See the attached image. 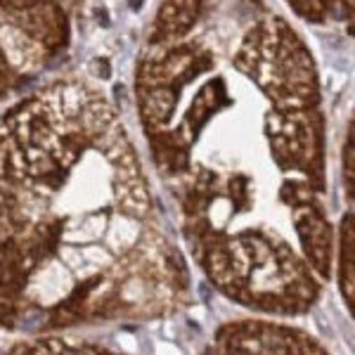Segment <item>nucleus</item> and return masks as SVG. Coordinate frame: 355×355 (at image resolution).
Instances as JSON below:
<instances>
[{"label": "nucleus", "mask_w": 355, "mask_h": 355, "mask_svg": "<svg viewBox=\"0 0 355 355\" xmlns=\"http://www.w3.org/2000/svg\"><path fill=\"white\" fill-rule=\"evenodd\" d=\"M190 268L97 92L52 85L0 123V329L24 339L166 320Z\"/></svg>", "instance_id": "f257e3e1"}, {"label": "nucleus", "mask_w": 355, "mask_h": 355, "mask_svg": "<svg viewBox=\"0 0 355 355\" xmlns=\"http://www.w3.org/2000/svg\"><path fill=\"white\" fill-rule=\"evenodd\" d=\"M235 66L273 97L275 111H308L318 102L310 52L280 19L249 31Z\"/></svg>", "instance_id": "f03ea898"}, {"label": "nucleus", "mask_w": 355, "mask_h": 355, "mask_svg": "<svg viewBox=\"0 0 355 355\" xmlns=\"http://www.w3.org/2000/svg\"><path fill=\"white\" fill-rule=\"evenodd\" d=\"M0 355H128L114 348L100 346L92 341L73 339L71 334H50V337H31L12 344Z\"/></svg>", "instance_id": "7ed1b4c3"}, {"label": "nucleus", "mask_w": 355, "mask_h": 355, "mask_svg": "<svg viewBox=\"0 0 355 355\" xmlns=\"http://www.w3.org/2000/svg\"><path fill=\"white\" fill-rule=\"evenodd\" d=\"M201 0H166L159 14V26L154 31V40H171L185 33L197 17V7Z\"/></svg>", "instance_id": "20e7f679"}]
</instances>
